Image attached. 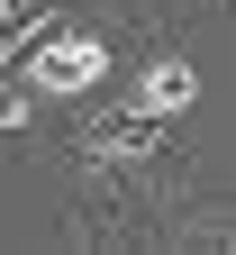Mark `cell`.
I'll list each match as a JSON object with an SVG mask.
<instances>
[{
  "instance_id": "7a4b0ae2",
  "label": "cell",
  "mask_w": 236,
  "mask_h": 255,
  "mask_svg": "<svg viewBox=\"0 0 236 255\" xmlns=\"http://www.w3.org/2000/svg\"><path fill=\"white\" fill-rule=\"evenodd\" d=\"M155 246H236V191H200L191 173H163Z\"/></svg>"
},
{
  "instance_id": "5b68a950",
  "label": "cell",
  "mask_w": 236,
  "mask_h": 255,
  "mask_svg": "<svg viewBox=\"0 0 236 255\" xmlns=\"http://www.w3.org/2000/svg\"><path fill=\"white\" fill-rule=\"evenodd\" d=\"M227 9H236V0H227Z\"/></svg>"
},
{
  "instance_id": "277c9868",
  "label": "cell",
  "mask_w": 236,
  "mask_h": 255,
  "mask_svg": "<svg viewBox=\"0 0 236 255\" xmlns=\"http://www.w3.org/2000/svg\"><path fill=\"white\" fill-rule=\"evenodd\" d=\"M18 18H27V0H0V27H18Z\"/></svg>"
},
{
  "instance_id": "3957f363",
  "label": "cell",
  "mask_w": 236,
  "mask_h": 255,
  "mask_svg": "<svg viewBox=\"0 0 236 255\" xmlns=\"http://www.w3.org/2000/svg\"><path fill=\"white\" fill-rule=\"evenodd\" d=\"M118 101L137 110V119H155V128H173V119L200 101V64H191L182 46H155V55H137V73L118 82Z\"/></svg>"
},
{
  "instance_id": "6da1fadb",
  "label": "cell",
  "mask_w": 236,
  "mask_h": 255,
  "mask_svg": "<svg viewBox=\"0 0 236 255\" xmlns=\"http://www.w3.org/2000/svg\"><path fill=\"white\" fill-rule=\"evenodd\" d=\"M18 73L37 82L46 101H91V91H109L118 55H109V37H100V27H82V18H46V37L18 55Z\"/></svg>"
}]
</instances>
